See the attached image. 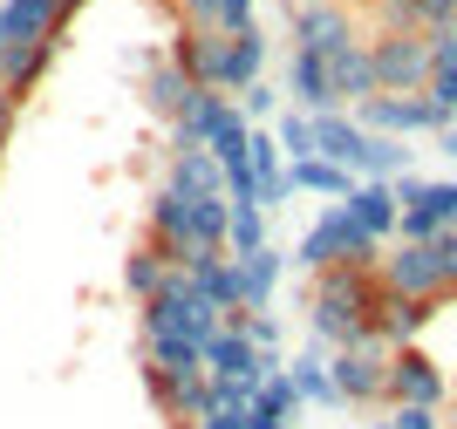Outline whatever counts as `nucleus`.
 I'll return each instance as SVG.
<instances>
[{
    "mask_svg": "<svg viewBox=\"0 0 457 429\" xmlns=\"http://www.w3.org/2000/svg\"><path fill=\"white\" fill-rule=\"evenodd\" d=\"M76 21L62 14L55 0H0V82L14 103L35 95V82L48 75V62L69 48Z\"/></svg>",
    "mask_w": 457,
    "mask_h": 429,
    "instance_id": "1",
    "label": "nucleus"
},
{
    "mask_svg": "<svg viewBox=\"0 0 457 429\" xmlns=\"http://www.w3.org/2000/svg\"><path fill=\"white\" fill-rule=\"evenodd\" d=\"M164 55L178 62V69L198 82V89H212V95H239L267 75V35L260 28H246V35H212V28H178L171 35V48Z\"/></svg>",
    "mask_w": 457,
    "mask_h": 429,
    "instance_id": "2",
    "label": "nucleus"
},
{
    "mask_svg": "<svg viewBox=\"0 0 457 429\" xmlns=\"http://www.w3.org/2000/svg\"><path fill=\"white\" fill-rule=\"evenodd\" d=\"M376 314H382L376 266H335V273H314V286H307V327H314V341L328 355L369 341L376 334Z\"/></svg>",
    "mask_w": 457,
    "mask_h": 429,
    "instance_id": "3",
    "label": "nucleus"
},
{
    "mask_svg": "<svg viewBox=\"0 0 457 429\" xmlns=\"http://www.w3.org/2000/svg\"><path fill=\"white\" fill-rule=\"evenodd\" d=\"M376 260H382V245L348 219V205H321V219L307 225L301 245H294V266H301L307 280H314V273H335V266H376Z\"/></svg>",
    "mask_w": 457,
    "mask_h": 429,
    "instance_id": "4",
    "label": "nucleus"
},
{
    "mask_svg": "<svg viewBox=\"0 0 457 429\" xmlns=\"http://www.w3.org/2000/svg\"><path fill=\"white\" fill-rule=\"evenodd\" d=\"M376 280H382V293H396V300H430V307H444V300H451L444 239H403L396 252L376 260Z\"/></svg>",
    "mask_w": 457,
    "mask_h": 429,
    "instance_id": "5",
    "label": "nucleus"
},
{
    "mask_svg": "<svg viewBox=\"0 0 457 429\" xmlns=\"http://www.w3.org/2000/svg\"><path fill=\"white\" fill-rule=\"evenodd\" d=\"M396 205L403 225L396 239H451L457 232V177H396Z\"/></svg>",
    "mask_w": 457,
    "mask_h": 429,
    "instance_id": "6",
    "label": "nucleus"
},
{
    "mask_svg": "<svg viewBox=\"0 0 457 429\" xmlns=\"http://www.w3.org/2000/svg\"><path fill=\"white\" fill-rule=\"evenodd\" d=\"M369 62H376L382 95H423L430 89V35H417V28H382L369 41Z\"/></svg>",
    "mask_w": 457,
    "mask_h": 429,
    "instance_id": "7",
    "label": "nucleus"
},
{
    "mask_svg": "<svg viewBox=\"0 0 457 429\" xmlns=\"http://www.w3.org/2000/svg\"><path fill=\"white\" fill-rule=\"evenodd\" d=\"M355 123H362V130H376V136H444L451 130V116L437 110V103H430V95H369V103H355Z\"/></svg>",
    "mask_w": 457,
    "mask_h": 429,
    "instance_id": "8",
    "label": "nucleus"
},
{
    "mask_svg": "<svg viewBox=\"0 0 457 429\" xmlns=\"http://www.w3.org/2000/svg\"><path fill=\"white\" fill-rule=\"evenodd\" d=\"M328 375H335V395L342 402H389V348H382L376 334L355 341V348H335L328 355Z\"/></svg>",
    "mask_w": 457,
    "mask_h": 429,
    "instance_id": "9",
    "label": "nucleus"
},
{
    "mask_svg": "<svg viewBox=\"0 0 457 429\" xmlns=\"http://www.w3.org/2000/svg\"><path fill=\"white\" fill-rule=\"evenodd\" d=\"M355 14H348L342 0H294V48H307V55L335 62L342 48H355Z\"/></svg>",
    "mask_w": 457,
    "mask_h": 429,
    "instance_id": "10",
    "label": "nucleus"
},
{
    "mask_svg": "<svg viewBox=\"0 0 457 429\" xmlns=\"http://www.w3.org/2000/svg\"><path fill=\"white\" fill-rule=\"evenodd\" d=\"M451 402V382L423 348H396L389 355V409H444Z\"/></svg>",
    "mask_w": 457,
    "mask_h": 429,
    "instance_id": "11",
    "label": "nucleus"
},
{
    "mask_svg": "<svg viewBox=\"0 0 457 429\" xmlns=\"http://www.w3.org/2000/svg\"><path fill=\"white\" fill-rule=\"evenodd\" d=\"M144 389H151V402L164 409V423L191 429L198 423V409L212 402V382L205 375H164V368H144Z\"/></svg>",
    "mask_w": 457,
    "mask_h": 429,
    "instance_id": "12",
    "label": "nucleus"
},
{
    "mask_svg": "<svg viewBox=\"0 0 457 429\" xmlns=\"http://www.w3.org/2000/svg\"><path fill=\"white\" fill-rule=\"evenodd\" d=\"M342 205H348V219L362 225V232H369V239H376V245H382V239H396V225H403L396 185H382V177H362V185L348 191Z\"/></svg>",
    "mask_w": 457,
    "mask_h": 429,
    "instance_id": "13",
    "label": "nucleus"
},
{
    "mask_svg": "<svg viewBox=\"0 0 457 429\" xmlns=\"http://www.w3.org/2000/svg\"><path fill=\"white\" fill-rule=\"evenodd\" d=\"M191 95H198V82H191L185 69H178L171 55H157L151 69H144V110L164 116V123H178V116L191 110Z\"/></svg>",
    "mask_w": 457,
    "mask_h": 429,
    "instance_id": "14",
    "label": "nucleus"
},
{
    "mask_svg": "<svg viewBox=\"0 0 457 429\" xmlns=\"http://www.w3.org/2000/svg\"><path fill=\"white\" fill-rule=\"evenodd\" d=\"M287 95H294V110H307V116L342 110V103H335V75H328V62L307 55V48H294V62H287Z\"/></svg>",
    "mask_w": 457,
    "mask_h": 429,
    "instance_id": "15",
    "label": "nucleus"
},
{
    "mask_svg": "<svg viewBox=\"0 0 457 429\" xmlns=\"http://www.w3.org/2000/svg\"><path fill=\"white\" fill-rule=\"evenodd\" d=\"M178 273H191V286H198L219 314H246V307H239V260H232V252H198V260L178 266Z\"/></svg>",
    "mask_w": 457,
    "mask_h": 429,
    "instance_id": "16",
    "label": "nucleus"
},
{
    "mask_svg": "<svg viewBox=\"0 0 457 429\" xmlns=\"http://www.w3.org/2000/svg\"><path fill=\"white\" fill-rule=\"evenodd\" d=\"M362 144H369V130H362V123H355L348 110L314 116V157H328V164L355 170V164H362Z\"/></svg>",
    "mask_w": 457,
    "mask_h": 429,
    "instance_id": "17",
    "label": "nucleus"
},
{
    "mask_svg": "<svg viewBox=\"0 0 457 429\" xmlns=\"http://www.w3.org/2000/svg\"><path fill=\"white\" fill-rule=\"evenodd\" d=\"M287 185L307 191V198H335V205H342L362 177H355V170H342V164H328V157H294V164H287Z\"/></svg>",
    "mask_w": 457,
    "mask_h": 429,
    "instance_id": "18",
    "label": "nucleus"
},
{
    "mask_svg": "<svg viewBox=\"0 0 457 429\" xmlns=\"http://www.w3.org/2000/svg\"><path fill=\"white\" fill-rule=\"evenodd\" d=\"M328 75H335V103H342V110L369 103V95H376V62H369V41L342 48V55L328 62Z\"/></svg>",
    "mask_w": 457,
    "mask_h": 429,
    "instance_id": "19",
    "label": "nucleus"
},
{
    "mask_svg": "<svg viewBox=\"0 0 457 429\" xmlns=\"http://www.w3.org/2000/svg\"><path fill=\"white\" fill-rule=\"evenodd\" d=\"M280 252H273V245H260V252H246V260H239V307H246V314H267L273 307V286H280Z\"/></svg>",
    "mask_w": 457,
    "mask_h": 429,
    "instance_id": "20",
    "label": "nucleus"
},
{
    "mask_svg": "<svg viewBox=\"0 0 457 429\" xmlns=\"http://www.w3.org/2000/svg\"><path fill=\"white\" fill-rule=\"evenodd\" d=\"M164 185L191 191V198H219V191H226V170H219V157H212V150H171Z\"/></svg>",
    "mask_w": 457,
    "mask_h": 429,
    "instance_id": "21",
    "label": "nucleus"
},
{
    "mask_svg": "<svg viewBox=\"0 0 457 429\" xmlns=\"http://www.w3.org/2000/svg\"><path fill=\"white\" fill-rule=\"evenodd\" d=\"M457 21V0H382V28H417V35H437Z\"/></svg>",
    "mask_w": 457,
    "mask_h": 429,
    "instance_id": "22",
    "label": "nucleus"
},
{
    "mask_svg": "<svg viewBox=\"0 0 457 429\" xmlns=\"http://www.w3.org/2000/svg\"><path fill=\"white\" fill-rule=\"evenodd\" d=\"M171 273H178V266H171V252H164V245H151V239H144V245H137V252H130V266H123V286H130L137 300H151L157 286L171 280Z\"/></svg>",
    "mask_w": 457,
    "mask_h": 429,
    "instance_id": "23",
    "label": "nucleus"
},
{
    "mask_svg": "<svg viewBox=\"0 0 457 429\" xmlns=\"http://www.w3.org/2000/svg\"><path fill=\"white\" fill-rule=\"evenodd\" d=\"M287 375H294V389H301V402H321V409H342V395H335V375H328V355H301V361H287Z\"/></svg>",
    "mask_w": 457,
    "mask_h": 429,
    "instance_id": "24",
    "label": "nucleus"
},
{
    "mask_svg": "<svg viewBox=\"0 0 457 429\" xmlns=\"http://www.w3.org/2000/svg\"><path fill=\"white\" fill-rule=\"evenodd\" d=\"M260 245H267V211H260V205H232L226 252H232V260H246V252H260Z\"/></svg>",
    "mask_w": 457,
    "mask_h": 429,
    "instance_id": "25",
    "label": "nucleus"
},
{
    "mask_svg": "<svg viewBox=\"0 0 457 429\" xmlns=\"http://www.w3.org/2000/svg\"><path fill=\"white\" fill-rule=\"evenodd\" d=\"M273 136H280V150H287V164H294V157H314V116L307 110H280L267 123Z\"/></svg>",
    "mask_w": 457,
    "mask_h": 429,
    "instance_id": "26",
    "label": "nucleus"
},
{
    "mask_svg": "<svg viewBox=\"0 0 457 429\" xmlns=\"http://www.w3.org/2000/svg\"><path fill=\"white\" fill-rule=\"evenodd\" d=\"M246 28H260L253 0H212V35H246Z\"/></svg>",
    "mask_w": 457,
    "mask_h": 429,
    "instance_id": "27",
    "label": "nucleus"
},
{
    "mask_svg": "<svg viewBox=\"0 0 457 429\" xmlns=\"http://www.w3.org/2000/svg\"><path fill=\"white\" fill-rule=\"evenodd\" d=\"M239 110H246V123H273V116H280V89H267V82H253V89L239 95Z\"/></svg>",
    "mask_w": 457,
    "mask_h": 429,
    "instance_id": "28",
    "label": "nucleus"
},
{
    "mask_svg": "<svg viewBox=\"0 0 457 429\" xmlns=\"http://www.w3.org/2000/svg\"><path fill=\"white\" fill-rule=\"evenodd\" d=\"M239 327H246V341H253V348L280 355V320H273V314H239Z\"/></svg>",
    "mask_w": 457,
    "mask_h": 429,
    "instance_id": "29",
    "label": "nucleus"
},
{
    "mask_svg": "<svg viewBox=\"0 0 457 429\" xmlns=\"http://www.w3.org/2000/svg\"><path fill=\"white\" fill-rule=\"evenodd\" d=\"M423 95H430V103L457 123V69H430V89H423Z\"/></svg>",
    "mask_w": 457,
    "mask_h": 429,
    "instance_id": "30",
    "label": "nucleus"
},
{
    "mask_svg": "<svg viewBox=\"0 0 457 429\" xmlns=\"http://www.w3.org/2000/svg\"><path fill=\"white\" fill-rule=\"evenodd\" d=\"M376 429H437V409H389Z\"/></svg>",
    "mask_w": 457,
    "mask_h": 429,
    "instance_id": "31",
    "label": "nucleus"
},
{
    "mask_svg": "<svg viewBox=\"0 0 457 429\" xmlns=\"http://www.w3.org/2000/svg\"><path fill=\"white\" fill-rule=\"evenodd\" d=\"M437 150H444V157H451V164H457V123H451V130L437 136Z\"/></svg>",
    "mask_w": 457,
    "mask_h": 429,
    "instance_id": "32",
    "label": "nucleus"
},
{
    "mask_svg": "<svg viewBox=\"0 0 457 429\" xmlns=\"http://www.w3.org/2000/svg\"><path fill=\"white\" fill-rule=\"evenodd\" d=\"M451 416H457V389H451Z\"/></svg>",
    "mask_w": 457,
    "mask_h": 429,
    "instance_id": "33",
    "label": "nucleus"
},
{
    "mask_svg": "<svg viewBox=\"0 0 457 429\" xmlns=\"http://www.w3.org/2000/svg\"><path fill=\"white\" fill-rule=\"evenodd\" d=\"M0 150H7V136H0Z\"/></svg>",
    "mask_w": 457,
    "mask_h": 429,
    "instance_id": "34",
    "label": "nucleus"
}]
</instances>
